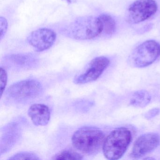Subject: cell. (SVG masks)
I'll return each instance as SVG.
<instances>
[{
    "label": "cell",
    "mask_w": 160,
    "mask_h": 160,
    "mask_svg": "<svg viewBox=\"0 0 160 160\" xmlns=\"http://www.w3.org/2000/svg\"><path fill=\"white\" fill-rule=\"evenodd\" d=\"M105 137L99 128L84 126L76 131L72 138L74 148L79 152L89 155H95L102 149Z\"/></svg>",
    "instance_id": "obj_1"
},
{
    "label": "cell",
    "mask_w": 160,
    "mask_h": 160,
    "mask_svg": "<svg viewBox=\"0 0 160 160\" xmlns=\"http://www.w3.org/2000/svg\"><path fill=\"white\" fill-rule=\"evenodd\" d=\"M64 32L67 36L75 40H92L102 34V25L98 17H83L71 23Z\"/></svg>",
    "instance_id": "obj_2"
},
{
    "label": "cell",
    "mask_w": 160,
    "mask_h": 160,
    "mask_svg": "<svg viewBox=\"0 0 160 160\" xmlns=\"http://www.w3.org/2000/svg\"><path fill=\"white\" fill-rule=\"evenodd\" d=\"M131 131L125 127L117 128L105 138L102 147L103 153L108 160L120 159L126 152L132 141Z\"/></svg>",
    "instance_id": "obj_3"
},
{
    "label": "cell",
    "mask_w": 160,
    "mask_h": 160,
    "mask_svg": "<svg viewBox=\"0 0 160 160\" xmlns=\"http://www.w3.org/2000/svg\"><path fill=\"white\" fill-rule=\"evenodd\" d=\"M160 56V44L154 40H148L137 47L130 54L128 62L135 68L149 66Z\"/></svg>",
    "instance_id": "obj_4"
},
{
    "label": "cell",
    "mask_w": 160,
    "mask_h": 160,
    "mask_svg": "<svg viewBox=\"0 0 160 160\" xmlns=\"http://www.w3.org/2000/svg\"><path fill=\"white\" fill-rule=\"evenodd\" d=\"M42 87L39 81L34 79H27L14 83L6 91L9 99L20 102L32 100L42 93Z\"/></svg>",
    "instance_id": "obj_5"
},
{
    "label": "cell",
    "mask_w": 160,
    "mask_h": 160,
    "mask_svg": "<svg viewBox=\"0 0 160 160\" xmlns=\"http://www.w3.org/2000/svg\"><path fill=\"white\" fill-rule=\"evenodd\" d=\"M157 10L155 0H136L127 9L126 21L131 24L141 23L154 15Z\"/></svg>",
    "instance_id": "obj_6"
},
{
    "label": "cell",
    "mask_w": 160,
    "mask_h": 160,
    "mask_svg": "<svg viewBox=\"0 0 160 160\" xmlns=\"http://www.w3.org/2000/svg\"><path fill=\"white\" fill-rule=\"evenodd\" d=\"M109 63L110 60L106 57L95 58L90 62L83 72L75 78L74 83L85 84L95 81L102 75Z\"/></svg>",
    "instance_id": "obj_7"
},
{
    "label": "cell",
    "mask_w": 160,
    "mask_h": 160,
    "mask_svg": "<svg viewBox=\"0 0 160 160\" xmlns=\"http://www.w3.org/2000/svg\"><path fill=\"white\" fill-rule=\"evenodd\" d=\"M57 39L56 32L50 29L43 28L31 33L27 41L35 51L43 52L51 48Z\"/></svg>",
    "instance_id": "obj_8"
},
{
    "label": "cell",
    "mask_w": 160,
    "mask_h": 160,
    "mask_svg": "<svg viewBox=\"0 0 160 160\" xmlns=\"http://www.w3.org/2000/svg\"><path fill=\"white\" fill-rule=\"evenodd\" d=\"M160 143L159 135L153 132L147 133L140 136L135 141L131 156L138 159L145 156L155 149Z\"/></svg>",
    "instance_id": "obj_9"
},
{
    "label": "cell",
    "mask_w": 160,
    "mask_h": 160,
    "mask_svg": "<svg viewBox=\"0 0 160 160\" xmlns=\"http://www.w3.org/2000/svg\"><path fill=\"white\" fill-rule=\"evenodd\" d=\"M28 115L36 126L47 125L51 118L49 108L43 104L35 103L31 106L28 110Z\"/></svg>",
    "instance_id": "obj_10"
},
{
    "label": "cell",
    "mask_w": 160,
    "mask_h": 160,
    "mask_svg": "<svg viewBox=\"0 0 160 160\" xmlns=\"http://www.w3.org/2000/svg\"><path fill=\"white\" fill-rule=\"evenodd\" d=\"M8 60L14 65L23 68H31L33 67L36 62V59L32 55L30 54H15L8 56Z\"/></svg>",
    "instance_id": "obj_11"
},
{
    "label": "cell",
    "mask_w": 160,
    "mask_h": 160,
    "mask_svg": "<svg viewBox=\"0 0 160 160\" xmlns=\"http://www.w3.org/2000/svg\"><path fill=\"white\" fill-rule=\"evenodd\" d=\"M151 96L148 92L141 90L136 92L130 100V104L135 107L144 108L149 104Z\"/></svg>",
    "instance_id": "obj_12"
},
{
    "label": "cell",
    "mask_w": 160,
    "mask_h": 160,
    "mask_svg": "<svg viewBox=\"0 0 160 160\" xmlns=\"http://www.w3.org/2000/svg\"><path fill=\"white\" fill-rule=\"evenodd\" d=\"M98 17L102 25V32L106 36H109L114 34L117 29L116 21L110 15L102 14Z\"/></svg>",
    "instance_id": "obj_13"
},
{
    "label": "cell",
    "mask_w": 160,
    "mask_h": 160,
    "mask_svg": "<svg viewBox=\"0 0 160 160\" xmlns=\"http://www.w3.org/2000/svg\"><path fill=\"white\" fill-rule=\"evenodd\" d=\"M83 157L80 153L72 150H64L52 157L53 160H82Z\"/></svg>",
    "instance_id": "obj_14"
},
{
    "label": "cell",
    "mask_w": 160,
    "mask_h": 160,
    "mask_svg": "<svg viewBox=\"0 0 160 160\" xmlns=\"http://www.w3.org/2000/svg\"><path fill=\"white\" fill-rule=\"evenodd\" d=\"M9 160H40V158L33 152H23L13 155L9 158Z\"/></svg>",
    "instance_id": "obj_15"
},
{
    "label": "cell",
    "mask_w": 160,
    "mask_h": 160,
    "mask_svg": "<svg viewBox=\"0 0 160 160\" xmlns=\"http://www.w3.org/2000/svg\"><path fill=\"white\" fill-rule=\"evenodd\" d=\"M1 96H2L7 86L8 75L5 69L1 67Z\"/></svg>",
    "instance_id": "obj_16"
},
{
    "label": "cell",
    "mask_w": 160,
    "mask_h": 160,
    "mask_svg": "<svg viewBox=\"0 0 160 160\" xmlns=\"http://www.w3.org/2000/svg\"><path fill=\"white\" fill-rule=\"evenodd\" d=\"M8 24L7 19L5 18L1 17L0 18V34H1V41L5 36L7 32Z\"/></svg>",
    "instance_id": "obj_17"
},
{
    "label": "cell",
    "mask_w": 160,
    "mask_h": 160,
    "mask_svg": "<svg viewBox=\"0 0 160 160\" xmlns=\"http://www.w3.org/2000/svg\"><path fill=\"white\" fill-rule=\"evenodd\" d=\"M159 109L158 108H154L151 109L145 114V118H146L148 119L152 118L155 117L159 113Z\"/></svg>",
    "instance_id": "obj_18"
}]
</instances>
